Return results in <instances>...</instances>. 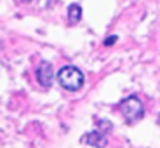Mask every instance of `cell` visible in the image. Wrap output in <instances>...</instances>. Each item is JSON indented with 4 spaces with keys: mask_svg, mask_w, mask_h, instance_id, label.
Segmentation results:
<instances>
[{
    "mask_svg": "<svg viewBox=\"0 0 160 148\" xmlns=\"http://www.w3.org/2000/svg\"><path fill=\"white\" fill-rule=\"evenodd\" d=\"M82 143L91 145V146H94V148H106V146H108V138L104 136L103 131L98 129V131L87 132V134L82 138Z\"/></svg>",
    "mask_w": 160,
    "mask_h": 148,
    "instance_id": "3",
    "label": "cell"
},
{
    "mask_svg": "<svg viewBox=\"0 0 160 148\" xmlns=\"http://www.w3.org/2000/svg\"><path fill=\"white\" fill-rule=\"evenodd\" d=\"M80 19H82V7L78 4H72L68 7V21L72 24H77Z\"/></svg>",
    "mask_w": 160,
    "mask_h": 148,
    "instance_id": "5",
    "label": "cell"
},
{
    "mask_svg": "<svg viewBox=\"0 0 160 148\" xmlns=\"http://www.w3.org/2000/svg\"><path fill=\"white\" fill-rule=\"evenodd\" d=\"M37 80L42 87H51L52 80H54V70H52L51 63H42L37 70Z\"/></svg>",
    "mask_w": 160,
    "mask_h": 148,
    "instance_id": "4",
    "label": "cell"
},
{
    "mask_svg": "<svg viewBox=\"0 0 160 148\" xmlns=\"http://www.w3.org/2000/svg\"><path fill=\"white\" fill-rule=\"evenodd\" d=\"M118 110H120V113L124 115V119L127 120L129 124H134V122H138V120L143 119V115H144L143 101H141L138 96H129V98H125V100L118 105Z\"/></svg>",
    "mask_w": 160,
    "mask_h": 148,
    "instance_id": "2",
    "label": "cell"
},
{
    "mask_svg": "<svg viewBox=\"0 0 160 148\" xmlns=\"http://www.w3.org/2000/svg\"><path fill=\"white\" fill-rule=\"evenodd\" d=\"M84 73L80 72L77 66H63V68L58 72V82H59L61 87H64L66 91H72V92H77L82 89L84 85Z\"/></svg>",
    "mask_w": 160,
    "mask_h": 148,
    "instance_id": "1",
    "label": "cell"
},
{
    "mask_svg": "<svg viewBox=\"0 0 160 148\" xmlns=\"http://www.w3.org/2000/svg\"><path fill=\"white\" fill-rule=\"evenodd\" d=\"M115 42H117V37H115V35H110V37H106V40H104V45L108 47V45L115 44Z\"/></svg>",
    "mask_w": 160,
    "mask_h": 148,
    "instance_id": "6",
    "label": "cell"
}]
</instances>
